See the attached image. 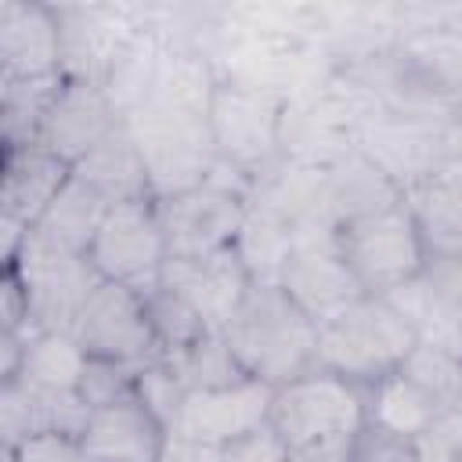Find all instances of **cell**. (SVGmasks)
Masks as SVG:
<instances>
[{"label":"cell","instance_id":"cell-39","mask_svg":"<svg viewBox=\"0 0 462 462\" xmlns=\"http://www.w3.org/2000/svg\"><path fill=\"white\" fill-rule=\"evenodd\" d=\"M451 411H455V415L462 419V393H458V401H455V408H451Z\"/></svg>","mask_w":462,"mask_h":462},{"label":"cell","instance_id":"cell-16","mask_svg":"<svg viewBox=\"0 0 462 462\" xmlns=\"http://www.w3.org/2000/svg\"><path fill=\"white\" fill-rule=\"evenodd\" d=\"M278 285L318 325L368 296L361 289V282L354 278V271L346 267L343 253L336 249V235L332 238H300Z\"/></svg>","mask_w":462,"mask_h":462},{"label":"cell","instance_id":"cell-13","mask_svg":"<svg viewBox=\"0 0 462 462\" xmlns=\"http://www.w3.org/2000/svg\"><path fill=\"white\" fill-rule=\"evenodd\" d=\"M0 76L47 79L65 76V36L58 4L0 0Z\"/></svg>","mask_w":462,"mask_h":462},{"label":"cell","instance_id":"cell-20","mask_svg":"<svg viewBox=\"0 0 462 462\" xmlns=\"http://www.w3.org/2000/svg\"><path fill=\"white\" fill-rule=\"evenodd\" d=\"M162 278L199 307L213 332H220L235 318V310L253 289V278L235 249H220L206 260H166Z\"/></svg>","mask_w":462,"mask_h":462},{"label":"cell","instance_id":"cell-27","mask_svg":"<svg viewBox=\"0 0 462 462\" xmlns=\"http://www.w3.org/2000/svg\"><path fill=\"white\" fill-rule=\"evenodd\" d=\"M141 303H144V314H148V325H152V336H155L162 357L184 354L206 332H213L206 325V318L199 314V307L177 285H170L166 278L141 289Z\"/></svg>","mask_w":462,"mask_h":462},{"label":"cell","instance_id":"cell-4","mask_svg":"<svg viewBox=\"0 0 462 462\" xmlns=\"http://www.w3.org/2000/svg\"><path fill=\"white\" fill-rule=\"evenodd\" d=\"M256 180L217 162L209 180L195 191L159 202L170 260H206L235 245V235L245 220Z\"/></svg>","mask_w":462,"mask_h":462},{"label":"cell","instance_id":"cell-18","mask_svg":"<svg viewBox=\"0 0 462 462\" xmlns=\"http://www.w3.org/2000/svg\"><path fill=\"white\" fill-rule=\"evenodd\" d=\"M90 404L76 390H47L29 379L0 383V433L4 448L22 444L32 433H72L83 437Z\"/></svg>","mask_w":462,"mask_h":462},{"label":"cell","instance_id":"cell-17","mask_svg":"<svg viewBox=\"0 0 462 462\" xmlns=\"http://www.w3.org/2000/svg\"><path fill=\"white\" fill-rule=\"evenodd\" d=\"M90 462H162L170 448V426L134 393L90 411L83 430Z\"/></svg>","mask_w":462,"mask_h":462},{"label":"cell","instance_id":"cell-9","mask_svg":"<svg viewBox=\"0 0 462 462\" xmlns=\"http://www.w3.org/2000/svg\"><path fill=\"white\" fill-rule=\"evenodd\" d=\"M87 260L101 282H119L137 292L159 282L170 260L159 202L144 199V202L112 206L87 249Z\"/></svg>","mask_w":462,"mask_h":462},{"label":"cell","instance_id":"cell-26","mask_svg":"<svg viewBox=\"0 0 462 462\" xmlns=\"http://www.w3.org/2000/svg\"><path fill=\"white\" fill-rule=\"evenodd\" d=\"M108 209L112 206L90 184H83L72 173V180L65 184V191L51 202V209L43 213V220L32 231L43 235V238H51L54 245H65V249L87 256V249H90V242H94V235H97V227H101V220H105Z\"/></svg>","mask_w":462,"mask_h":462},{"label":"cell","instance_id":"cell-31","mask_svg":"<svg viewBox=\"0 0 462 462\" xmlns=\"http://www.w3.org/2000/svg\"><path fill=\"white\" fill-rule=\"evenodd\" d=\"M401 372H404L422 393H430L444 411L455 408V401H458V393H462V354H458V350L419 339L415 350L404 357Z\"/></svg>","mask_w":462,"mask_h":462},{"label":"cell","instance_id":"cell-38","mask_svg":"<svg viewBox=\"0 0 462 462\" xmlns=\"http://www.w3.org/2000/svg\"><path fill=\"white\" fill-rule=\"evenodd\" d=\"M350 444H354V437L321 440V444H307V448H292V451H289V462H350Z\"/></svg>","mask_w":462,"mask_h":462},{"label":"cell","instance_id":"cell-5","mask_svg":"<svg viewBox=\"0 0 462 462\" xmlns=\"http://www.w3.org/2000/svg\"><path fill=\"white\" fill-rule=\"evenodd\" d=\"M336 249L368 296H390L393 289L415 282L430 260L408 202L339 224Z\"/></svg>","mask_w":462,"mask_h":462},{"label":"cell","instance_id":"cell-21","mask_svg":"<svg viewBox=\"0 0 462 462\" xmlns=\"http://www.w3.org/2000/svg\"><path fill=\"white\" fill-rule=\"evenodd\" d=\"M426 253L430 256H455L462 253V162H444L422 184L404 195Z\"/></svg>","mask_w":462,"mask_h":462},{"label":"cell","instance_id":"cell-7","mask_svg":"<svg viewBox=\"0 0 462 462\" xmlns=\"http://www.w3.org/2000/svg\"><path fill=\"white\" fill-rule=\"evenodd\" d=\"M282 112L285 97L220 83L209 105V134L217 159L260 180L271 166L282 162Z\"/></svg>","mask_w":462,"mask_h":462},{"label":"cell","instance_id":"cell-3","mask_svg":"<svg viewBox=\"0 0 462 462\" xmlns=\"http://www.w3.org/2000/svg\"><path fill=\"white\" fill-rule=\"evenodd\" d=\"M126 126L144 155L155 202L202 188L220 162L209 134V116L144 105L126 119Z\"/></svg>","mask_w":462,"mask_h":462},{"label":"cell","instance_id":"cell-11","mask_svg":"<svg viewBox=\"0 0 462 462\" xmlns=\"http://www.w3.org/2000/svg\"><path fill=\"white\" fill-rule=\"evenodd\" d=\"M444 123L448 119H426V116H404L383 108L357 134V148L375 166H383L408 195L415 184H422L430 173L444 166Z\"/></svg>","mask_w":462,"mask_h":462},{"label":"cell","instance_id":"cell-41","mask_svg":"<svg viewBox=\"0 0 462 462\" xmlns=\"http://www.w3.org/2000/svg\"><path fill=\"white\" fill-rule=\"evenodd\" d=\"M4 462H14V458H11V455H7V451H4Z\"/></svg>","mask_w":462,"mask_h":462},{"label":"cell","instance_id":"cell-40","mask_svg":"<svg viewBox=\"0 0 462 462\" xmlns=\"http://www.w3.org/2000/svg\"><path fill=\"white\" fill-rule=\"evenodd\" d=\"M458 462H462V437H458Z\"/></svg>","mask_w":462,"mask_h":462},{"label":"cell","instance_id":"cell-12","mask_svg":"<svg viewBox=\"0 0 462 462\" xmlns=\"http://www.w3.org/2000/svg\"><path fill=\"white\" fill-rule=\"evenodd\" d=\"M271 397L274 386L260 379H242L224 390H191L180 404L173 433L206 448H227L267 426Z\"/></svg>","mask_w":462,"mask_h":462},{"label":"cell","instance_id":"cell-37","mask_svg":"<svg viewBox=\"0 0 462 462\" xmlns=\"http://www.w3.org/2000/svg\"><path fill=\"white\" fill-rule=\"evenodd\" d=\"M0 332H36L29 314V292L14 271H4L0 278Z\"/></svg>","mask_w":462,"mask_h":462},{"label":"cell","instance_id":"cell-25","mask_svg":"<svg viewBox=\"0 0 462 462\" xmlns=\"http://www.w3.org/2000/svg\"><path fill=\"white\" fill-rule=\"evenodd\" d=\"M242 260V267L249 271L253 285H278L282 282V271L296 249V235L289 231V224L282 217H274L271 209L249 202L245 209V220L235 235V245H231Z\"/></svg>","mask_w":462,"mask_h":462},{"label":"cell","instance_id":"cell-24","mask_svg":"<svg viewBox=\"0 0 462 462\" xmlns=\"http://www.w3.org/2000/svg\"><path fill=\"white\" fill-rule=\"evenodd\" d=\"M365 411H368L365 419L368 426H379V430H390L411 440L422 437L444 415V408L430 393H422L401 368L365 390Z\"/></svg>","mask_w":462,"mask_h":462},{"label":"cell","instance_id":"cell-32","mask_svg":"<svg viewBox=\"0 0 462 462\" xmlns=\"http://www.w3.org/2000/svg\"><path fill=\"white\" fill-rule=\"evenodd\" d=\"M134 390H137V397H141V401L170 426V433H173V422H177V415H180V404H184L188 390H184V383L177 379V372L170 368V361L159 357V361L141 365L137 375H134Z\"/></svg>","mask_w":462,"mask_h":462},{"label":"cell","instance_id":"cell-23","mask_svg":"<svg viewBox=\"0 0 462 462\" xmlns=\"http://www.w3.org/2000/svg\"><path fill=\"white\" fill-rule=\"evenodd\" d=\"M325 170H328V191H332L339 224L361 220V217H372V213H383L404 202V188L383 166H375L357 144Z\"/></svg>","mask_w":462,"mask_h":462},{"label":"cell","instance_id":"cell-6","mask_svg":"<svg viewBox=\"0 0 462 462\" xmlns=\"http://www.w3.org/2000/svg\"><path fill=\"white\" fill-rule=\"evenodd\" d=\"M365 419H368L365 386L343 375H332L325 368H314L285 386H274L267 426L292 451V448H307L321 440L357 437Z\"/></svg>","mask_w":462,"mask_h":462},{"label":"cell","instance_id":"cell-29","mask_svg":"<svg viewBox=\"0 0 462 462\" xmlns=\"http://www.w3.org/2000/svg\"><path fill=\"white\" fill-rule=\"evenodd\" d=\"M87 365H90V354L79 346V339L72 332H36L25 343V361H22L18 375L36 386H47V390H76L79 393Z\"/></svg>","mask_w":462,"mask_h":462},{"label":"cell","instance_id":"cell-14","mask_svg":"<svg viewBox=\"0 0 462 462\" xmlns=\"http://www.w3.org/2000/svg\"><path fill=\"white\" fill-rule=\"evenodd\" d=\"M119 126H123V116H119V108L112 105V97L101 83L65 76L51 108H47V119L40 126L36 144L51 148L54 155H61L76 170V162L87 159Z\"/></svg>","mask_w":462,"mask_h":462},{"label":"cell","instance_id":"cell-8","mask_svg":"<svg viewBox=\"0 0 462 462\" xmlns=\"http://www.w3.org/2000/svg\"><path fill=\"white\" fill-rule=\"evenodd\" d=\"M4 271H14L22 278L36 332H72L79 310L101 282L83 253L54 245L36 231L29 235L22 256Z\"/></svg>","mask_w":462,"mask_h":462},{"label":"cell","instance_id":"cell-22","mask_svg":"<svg viewBox=\"0 0 462 462\" xmlns=\"http://www.w3.org/2000/svg\"><path fill=\"white\" fill-rule=\"evenodd\" d=\"M76 177L83 184H90L108 206L152 199L148 166H144V155H141V148H137V141H134L126 123L116 134H108L87 159L76 162Z\"/></svg>","mask_w":462,"mask_h":462},{"label":"cell","instance_id":"cell-35","mask_svg":"<svg viewBox=\"0 0 462 462\" xmlns=\"http://www.w3.org/2000/svg\"><path fill=\"white\" fill-rule=\"evenodd\" d=\"M14 462H90L87 448L72 433H32L14 448H4Z\"/></svg>","mask_w":462,"mask_h":462},{"label":"cell","instance_id":"cell-2","mask_svg":"<svg viewBox=\"0 0 462 462\" xmlns=\"http://www.w3.org/2000/svg\"><path fill=\"white\" fill-rule=\"evenodd\" d=\"M415 343L419 332L386 296H365L318 325V365L368 390L397 372Z\"/></svg>","mask_w":462,"mask_h":462},{"label":"cell","instance_id":"cell-34","mask_svg":"<svg viewBox=\"0 0 462 462\" xmlns=\"http://www.w3.org/2000/svg\"><path fill=\"white\" fill-rule=\"evenodd\" d=\"M350 462H422V455L411 437L365 422L350 444Z\"/></svg>","mask_w":462,"mask_h":462},{"label":"cell","instance_id":"cell-33","mask_svg":"<svg viewBox=\"0 0 462 462\" xmlns=\"http://www.w3.org/2000/svg\"><path fill=\"white\" fill-rule=\"evenodd\" d=\"M134 375L137 368H126V365H116V361H101V357H90L87 372H83V383H79V397L94 408L101 404H112L126 393H134Z\"/></svg>","mask_w":462,"mask_h":462},{"label":"cell","instance_id":"cell-28","mask_svg":"<svg viewBox=\"0 0 462 462\" xmlns=\"http://www.w3.org/2000/svg\"><path fill=\"white\" fill-rule=\"evenodd\" d=\"M65 76L47 79H4L0 76V148H22L40 141V126Z\"/></svg>","mask_w":462,"mask_h":462},{"label":"cell","instance_id":"cell-36","mask_svg":"<svg viewBox=\"0 0 462 462\" xmlns=\"http://www.w3.org/2000/svg\"><path fill=\"white\" fill-rule=\"evenodd\" d=\"M220 462H289V448L278 440L271 426L220 448Z\"/></svg>","mask_w":462,"mask_h":462},{"label":"cell","instance_id":"cell-15","mask_svg":"<svg viewBox=\"0 0 462 462\" xmlns=\"http://www.w3.org/2000/svg\"><path fill=\"white\" fill-rule=\"evenodd\" d=\"M249 202L282 217L289 224V231L296 235V242L300 238H332L339 231L325 166L282 159L256 180Z\"/></svg>","mask_w":462,"mask_h":462},{"label":"cell","instance_id":"cell-30","mask_svg":"<svg viewBox=\"0 0 462 462\" xmlns=\"http://www.w3.org/2000/svg\"><path fill=\"white\" fill-rule=\"evenodd\" d=\"M170 368L177 372V379L184 383V390H224V386H235L245 375V368L238 365L235 350L227 346L224 332H206L195 346H188L184 354H173L166 357Z\"/></svg>","mask_w":462,"mask_h":462},{"label":"cell","instance_id":"cell-19","mask_svg":"<svg viewBox=\"0 0 462 462\" xmlns=\"http://www.w3.org/2000/svg\"><path fill=\"white\" fill-rule=\"evenodd\" d=\"M0 217H14L29 227L43 220L51 202L65 191L72 180V162L54 155L43 144H22V148H0Z\"/></svg>","mask_w":462,"mask_h":462},{"label":"cell","instance_id":"cell-10","mask_svg":"<svg viewBox=\"0 0 462 462\" xmlns=\"http://www.w3.org/2000/svg\"><path fill=\"white\" fill-rule=\"evenodd\" d=\"M72 336L90 357L116 361L126 368H141L148 361H159V343L152 336L141 292L119 282H97L87 307L79 310Z\"/></svg>","mask_w":462,"mask_h":462},{"label":"cell","instance_id":"cell-1","mask_svg":"<svg viewBox=\"0 0 462 462\" xmlns=\"http://www.w3.org/2000/svg\"><path fill=\"white\" fill-rule=\"evenodd\" d=\"M249 379L285 386L318 365V321L282 285H253L235 318L220 328Z\"/></svg>","mask_w":462,"mask_h":462}]
</instances>
